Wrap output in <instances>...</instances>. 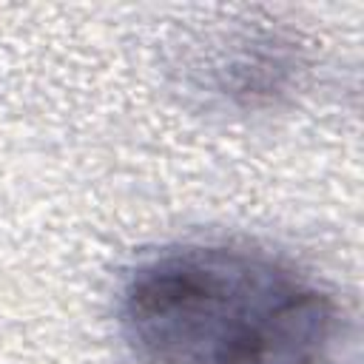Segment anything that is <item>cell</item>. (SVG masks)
<instances>
[{"label": "cell", "mask_w": 364, "mask_h": 364, "mask_svg": "<svg viewBox=\"0 0 364 364\" xmlns=\"http://www.w3.org/2000/svg\"><path fill=\"white\" fill-rule=\"evenodd\" d=\"M117 321L145 364H324L338 304L310 273L267 250L185 242L134 264Z\"/></svg>", "instance_id": "cell-1"}, {"label": "cell", "mask_w": 364, "mask_h": 364, "mask_svg": "<svg viewBox=\"0 0 364 364\" xmlns=\"http://www.w3.org/2000/svg\"><path fill=\"white\" fill-rule=\"evenodd\" d=\"M193 85L239 111L276 105L304 74L301 48L273 31H239L213 43L191 68Z\"/></svg>", "instance_id": "cell-2"}]
</instances>
